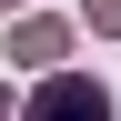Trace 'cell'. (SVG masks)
Wrapping results in <instances>:
<instances>
[{"instance_id": "obj_3", "label": "cell", "mask_w": 121, "mask_h": 121, "mask_svg": "<svg viewBox=\"0 0 121 121\" xmlns=\"http://www.w3.org/2000/svg\"><path fill=\"white\" fill-rule=\"evenodd\" d=\"M91 30H121V0H91Z\"/></svg>"}, {"instance_id": "obj_1", "label": "cell", "mask_w": 121, "mask_h": 121, "mask_svg": "<svg viewBox=\"0 0 121 121\" xmlns=\"http://www.w3.org/2000/svg\"><path fill=\"white\" fill-rule=\"evenodd\" d=\"M20 121H111V91L81 81V71H51V81L30 91V111H20Z\"/></svg>"}, {"instance_id": "obj_4", "label": "cell", "mask_w": 121, "mask_h": 121, "mask_svg": "<svg viewBox=\"0 0 121 121\" xmlns=\"http://www.w3.org/2000/svg\"><path fill=\"white\" fill-rule=\"evenodd\" d=\"M0 10H20V0H0Z\"/></svg>"}, {"instance_id": "obj_2", "label": "cell", "mask_w": 121, "mask_h": 121, "mask_svg": "<svg viewBox=\"0 0 121 121\" xmlns=\"http://www.w3.org/2000/svg\"><path fill=\"white\" fill-rule=\"evenodd\" d=\"M60 51H71V30H60V20H20V30H10V60H30V71H51Z\"/></svg>"}]
</instances>
